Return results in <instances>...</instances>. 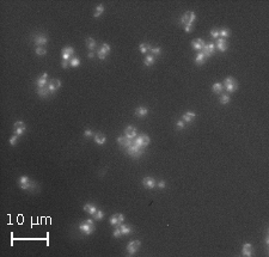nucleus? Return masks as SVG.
Masks as SVG:
<instances>
[{"label":"nucleus","instance_id":"a878e982","mask_svg":"<svg viewBox=\"0 0 269 257\" xmlns=\"http://www.w3.org/2000/svg\"><path fill=\"white\" fill-rule=\"evenodd\" d=\"M206 60H207V57L205 56V54L203 53H198V55L195 57V62L198 63V65H203L205 62H206Z\"/></svg>","mask_w":269,"mask_h":257},{"label":"nucleus","instance_id":"c9c22d12","mask_svg":"<svg viewBox=\"0 0 269 257\" xmlns=\"http://www.w3.org/2000/svg\"><path fill=\"white\" fill-rule=\"evenodd\" d=\"M96 55H97V56H98V59H100V60H104L105 57L108 56V54H107V53H105L104 50H102L100 48H99L98 50H97V53H96Z\"/></svg>","mask_w":269,"mask_h":257},{"label":"nucleus","instance_id":"f704fd0d","mask_svg":"<svg viewBox=\"0 0 269 257\" xmlns=\"http://www.w3.org/2000/svg\"><path fill=\"white\" fill-rule=\"evenodd\" d=\"M80 65V59H78V57H72L71 60H70V66L72 67H78Z\"/></svg>","mask_w":269,"mask_h":257},{"label":"nucleus","instance_id":"72a5a7b5","mask_svg":"<svg viewBox=\"0 0 269 257\" xmlns=\"http://www.w3.org/2000/svg\"><path fill=\"white\" fill-rule=\"evenodd\" d=\"M150 52L152 53V55H153V56H158V55H160V54H162V48H160V47H152Z\"/></svg>","mask_w":269,"mask_h":257},{"label":"nucleus","instance_id":"a19ab883","mask_svg":"<svg viewBox=\"0 0 269 257\" xmlns=\"http://www.w3.org/2000/svg\"><path fill=\"white\" fill-rule=\"evenodd\" d=\"M17 141H18V135H12L11 138H10V145L11 146H16L17 145Z\"/></svg>","mask_w":269,"mask_h":257},{"label":"nucleus","instance_id":"4468645a","mask_svg":"<svg viewBox=\"0 0 269 257\" xmlns=\"http://www.w3.org/2000/svg\"><path fill=\"white\" fill-rule=\"evenodd\" d=\"M242 255L246 257H250L254 255V249H253V245L250 243H245L242 248Z\"/></svg>","mask_w":269,"mask_h":257},{"label":"nucleus","instance_id":"0eeeda50","mask_svg":"<svg viewBox=\"0 0 269 257\" xmlns=\"http://www.w3.org/2000/svg\"><path fill=\"white\" fill-rule=\"evenodd\" d=\"M134 143H136L139 147H142L145 148L146 146H148L150 143H151V139L148 135H145V134H141V135H138L135 139H134Z\"/></svg>","mask_w":269,"mask_h":257},{"label":"nucleus","instance_id":"79ce46f5","mask_svg":"<svg viewBox=\"0 0 269 257\" xmlns=\"http://www.w3.org/2000/svg\"><path fill=\"white\" fill-rule=\"evenodd\" d=\"M211 36H212V37H214V38H219V37H220L219 30H216V29H213L212 31H211Z\"/></svg>","mask_w":269,"mask_h":257},{"label":"nucleus","instance_id":"37998d69","mask_svg":"<svg viewBox=\"0 0 269 257\" xmlns=\"http://www.w3.org/2000/svg\"><path fill=\"white\" fill-rule=\"evenodd\" d=\"M84 136L85 138H92V136H95V134H93V132L91 129H86L84 132Z\"/></svg>","mask_w":269,"mask_h":257},{"label":"nucleus","instance_id":"cd10ccee","mask_svg":"<svg viewBox=\"0 0 269 257\" xmlns=\"http://www.w3.org/2000/svg\"><path fill=\"white\" fill-rule=\"evenodd\" d=\"M120 229H121V233H122V236L123 234H126V236H128V234H130L132 233V227L129 226V225H123V224H121L120 225Z\"/></svg>","mask_w":269,"mask_h":257},{"label":"nucleus","instance_id":"9b49d317","mask_svg":"<svg viewBox=\"0 0 269 257\" xmlns=\"http://www.w3.org/2000/svg\"><path fill=\"white\" fill-rule=\"evenodd\" d=\"M125 136L128 138V139H135L138 136V132H136V128L133 127V126H128L125 129Z\"/></svg>","mask_w":269,"mask_h":257},{"label":"nucleus","instance_id":"6ab92c4d","mask_svg":"<svg viewBox=\"0 0 269 257\" xmlns=\"http://www.w3.org/2000/svg\"><path fill=\"white\" fill-rule=\"evenodd\" d=\"M83 209H84V212H86V213H89L90 215H93L97 213V207L95 206V205H92V203H86L85 206L83 207Z\"/></svg>","mask_w":269,"mask_h":257},{"label":"nucleus","instance_id":"09e8293b","mask_svg":"<svg viewBox=\"0 0 269 257\" xmlns=\"http://www.w3.org/2000/svg\"><path fill=\"white\" fill-rule=\"evenodd\" d=\"M184 30H185V32H190V31L193 30V25H187V27L184 28Z\"/></svg>","mask_w":269,"mask_h":257},{"label":"nucleus","instance_id":"ddd939ff","mask_svg":"<svg viewBox=\"0 0 269 257\" xmlns=\"http://www.w3.org/2000/svg\"><path fill=\"white\" fill-rule=\"evenodd\" d=\"M49 91H50V93L53 95V93H55L57 90L61 87V81L59 80V79H52L50 81H49Z\"/></svg>","mask_w":269,"mask_h":257},{"label":"nucleus","instance_id":"6e6552de","mask_svg":"<svg viewBox=\"0 0 269 257\" xmlns=\"http://www.w3.org/2000/svg\"><path fill=\"white\" fill-rule=\"evenodd\" d=\"M25 129H27V126H25V123L23 122V121H17V122H14L13 125V132L16 135H23L24 133H25Z\"/></svg>","mask_w":269,"mask_h":257},{"label":"nucleus","instance_id":"5701e85b","mask_svg":"<svg viewBox=\"0 0 269 257\" xmlns=\"http://www.w3.org/2000/svg\"><path fill=\"white\" fill-rule=\"evenodd\" d=\"M154 62H156V56H153L152 54H147L146 57H145V60H144V65L147 66V67L154 65Z\"/></svg>","mask_w":269,"mask_h":257},{"label":"nucleus","instance_id":"9d476101","mask_svg":"<svg viewBox=\"0 0 269 257\" xmlns=\"http://www.w3.org/2000/svg\"><path fill=\"white\" fill-rule=\"evenodd\" d=\"M61 53H62V60L70 61V60L72 59V55L74 54V48H73V47H71V45L65 47V48L61 50Z\"/></svg>","mask_w":269,"mask_h":257},{"label":"nucleus","instance_id":"f03ea898","mask_svg":"<svg viewBox=\"0 0 269 257\" xmlns=\"http://www.w3.org/2000/svg\"><path fill=\"white\" fill-rule=\"evenodd\" d=\"M127 153L130 157L139 158V157H141V154L144 153V148H142V147H139L136 143H134V139H133L132 143L127 147Z\"/></svg>","mask_w":269,"mask_h":257},{"label":"nucleus","instance_id":"ea45409f","mask_svg":"<svg viewBox=\"0 0 269 257\" xmlns=\"http://www.w3.org/2000/svg\"><path fill=\"white\" fill-rule=\"evenodd\" d=\"M100 49H102V50H104L107 54H109L111 48H110V45H109L108 43H103V44H102V47H100Z\"/></svg>","mask_w":269,"mask_h":257},{"label":"nucleus","instance_id":"58836bf2","mask_svg":"<svg viewBox=\"0 0 269 257\" xmlns=\"http://www.w3.org/2000/svg\"><path fill=\"white\" fill-rule=\"evenodd\" d=\"M113 236L115 238H120L121 236H122V233H121V229H120V226H116V229L114 230L113 232Z\"/></svg>","mask_w":269,"mask_h":257},{"label":"nucleus","instance_id":"2eb2a0df","mask_svg":"<svg viewBox=\"0 0 269 257\" xmlns=\"http://www.w3.org/2000/svg\"><path fill=\"white\" fill-rule=\"evenodd\" d=\"M227 47H228V44H227L226 40H224V38H221V37L216 38V42H215V48H218L220 52H226Z\"/></svg>","mask_w":269,"mask_h":257},{"label":"nucleus","instance_id":"c85d7f7f","mask_svg":"<svg viewBox=\"0 0 269 257\" xmlns=\"http://www.w3.org/2000/svg\"><path fill=\"white\" fill-rule=\"evenodd\" d=\"M103 12H104V6H103L102 4H99V5H97V7H96V10H95L93 17H95V18H98V17L102 16Z\"/></svg>","mask_w":269,"mask_h":257},{"label":"nucleus","instance_id":"a18cd8bd","mask_svg":"<svg viewBox=\"0 0 269 257\" xmlns=\"http://www.w3.org/2000/svg\"><path fill=\"white\" fill-rule=\"evenodd\" d=\"M117 220H118V224L121 225V224H123V221H125V216L123 214H121V213H117Z\"/></svg>","mask_w":269,"mask_h":257},{"label":"nucleus","instance_id":"1a4fd4ad","mask_svg":"<svg viewBox=\"0 0 269 257\" xmlns=\"http://www.w3.org/2000/svg\"><path fill=\"white\" fill-rule=\"evenodd\" d=\"M214 50H215V44L214 43H206V45L203 47L201 53H203L205 56L208 59V57H211L214 54Z\"/></svg>","mask_w":269,"mask_h":257},{"label":"nucleus","instance_id":"4be33fe9","mask_svg":"<svg viewBox=\"0 0 269 257\" xmlns=\"http://www.w3.org/2000/svg\"><path fill=\"white\" fill-rule=\"evenodd\" d=\"M135 116L136 117H145L146 115L148 114V109L146 108V107H138L136 109H135Z\"/></svg>","mask_w":269,"mask_h":257},{"label":"nucleus","instance_id":"8fccbe9b","mask_svg":"<svg viewBox=\"0 0 269 257\" xmlns=\"http://www.w3.org/2000/svg\"><path fill=\"white\" fill-rule=\"evenodd\" d=\"M87 56H89V59H93V57H95V52H90V53L87 54Z\"/></svg>","mask_w":269,"mask_h":257},{"label":"nucleus","instance_id":"f3484780","mask_svg":"<svg viewBox=\"0 0 269 257\" xmlns=\"http://www.w3.org/2000/svg\"><path fill=\"white\" fill-rule=\"evenodd\" d=\"M142 184H144V186H145L146 189H153V188L157 186L156 181H154L152 177H145V178L142 179Z\"/></svg>","mask_w":269,"mask_h":257},{"label":"nucleus","instance_id":"2f4dec72","mask_svg":"<svg viewBox=\"0 0 269 257\" xmlns=\"http://www.w3.org/2000/svg\"><path fill=\"white\" fill-rule=\"evenodd\" d=\"M219 34H220V37L224 38V40L231 36V31H230L228 29H221V30H219Z\"/></svg>","mask_w":269,"mask_h":257},{"label":"nucleus","instance_id":"473e14b6","mask_svg":"<svg viewBox=\"0 0 269 257\" xmlns=\"http://www.w3.org/2000/svg\"><path fill=\"white\" fill-rule=\"evenodd\" d=\"M36 55L37 56H44L47 54V49L44 47H36V50H35Z\"/></svg>","mask_w":269,"mask_h":257},{"label":"nucleus","instance_id":"e433bc0d","mask_svg":"<svg viewBox=\"0 0 269 257\" xmlns=\"http://www.w3.org/2000/svg\"><path fill=\"white\" fill-rule=\"evenodd\" d=\"M110 225L111 226H120V224H118V220H117V215L114 214L111 218H110Z\"/></svg>","mask_w":269,"mask_h":257},{"label":"nucleus","instance_id":"c756f323","mask_svg":"<svg viewBox=\"0 0 269 257\" xmlns=\"http://www.w3.org/2000/svg\"><path fill=\"white\" fill-rule=\"evenodd\" d=\"M220 104H223V105H225V104H228L230 103V95L228 93H221V96H220Z\"/></svg>","mask_w":269,"mask_h":257},{"label":"nucleus","instance_id":"393cba45","mask_svg":"<svg viewBox=\"0 0 269 257\" xmlns=\"http://www.w3.org/2000/svg\"><path fill=\"white\" fill-rule=\"evenodd\" d=\"M95 143H97V145H104L105 141H107V138H105V135L104 134H102V133H97V134H95Z\"/></svg>","mask_w":269,"mask_h":257},{"label":"nucleus","instance_id":"a211bd4d","mask_svg":"<svg viewBox=\"0 0 269 257\" xmlns=\"http://www.w3.org/2000/svg\"><path fill=\"white\" fill-rule=\"evenodd\" d=\"M34 42L35 44L37 45V47H42V45H45L47 43H48V38H47V36H44V35H37V36H35V38H34Z\"/></svg>","mask_w":269,"mask_h":257},{"label":"nucleus","instance_id":"b1692460","mask_svg":"<svg viewBox=\"0 0 269 257\" xmlns=\"http://www.w3.org/2000/svg\"><path fill=\"white\" fill-rule=\"evenodd\" d=\"M86 45L90 52H95V49L97 48V42L92 37H89V38H86Z\"/></svg>","mask_w":269,"mask_h":257},{"label":"nucleus","instance_id":"412c9836","mask_svg":"<svg viewBox=\"0 0 269 257\" xmlns=\"http://www.w3.org/2000/svg\"><path fill=\"white\" fill-rule=\"evenodd\" d=\"M37 95L40 96V97H42V98H45V97H48L49 95H52L50 93V91H49V86H44V87H41V89H37Z\"/></svg>","mask_w":269,"mask_h":257},{"label":"nucleus","instance_id":"20e7f679","mask_svg":"<svg viewBox=\"0 0 269 257\" xmlns=\"http://www.w3.org/2000/svg\"><path fill=\"white\" fill-rule=\"evenodd\" d=\"M18 184L20 186V189H23V190H31L34 186H36V183L32 182L28 176H20L18 179Z\"/></svg>","mask_w":269,"mask_h":257},{"label":"nucleus","instance_id":"bb28decb","mask_svg":"<svg viewBox=\"0 0 269 257\" xmlns=\"http://www.w3.org/2000/svg\"><path fill=\"white\" fill-rule=\"evenodd\" d=\"M223 90H224V86H223L221 83H214V84H213L212 91L214 93H221Z\"/></svg>","mask_w":269,"mask_h":257},{"label":"nucleus","instance_id":"49530a36","mask_svg":"<svg viewBox=\"0 0 269 257\" xmlns=\"http://www.w3.org/2000/svg\"><path fill=\"white\" fill-rule=\"evenodd\" d=\"M157 186H158L159 189H164V188L166 186V182H165V181H159V182L157 183Z\"/></svg>","mask_w":269,"mask_h":257},{"label":"nucleus","instance_id":"c03bdc74","mask_svg":"<svg viewBox=\"0 0 269 257\" xmlns=\"http://www.w3.org/2000/svg\"><path fill=\"white\" fill-rule=\"evenodd\" d=\"M176 126H177V128L183 129L184 127H185V122H184V121H182V120H178V121L176 122Z\"/></svg>","mask_w":269,"mask_h":257},{"label":"nucleus","instance_id":"dca6fc26","mask_svg":"<svg viewBox=\"0 0 269 257\" xmlns=\"http://www.w3.org/2000/svg\"><path fill=\"white\" fill-rule=\"evenodd\" d=\"M206 45V43L205 41L202 40V38H196V40H194L193 42H191V47L196 50V52H202V49H203V47Z\"/></svg>","mask_w":269,"mask_h":257},{"label":"nucleus","instance_id":"f8f14e48","mask_svg":"<svg viewBox=\"0 0 269 257\" xmlns=\"http://www.w3.org/2000/svg\"><path fill=\"white\" fill-rule=\"evenodd\" d=\"M49 84V80H48V73H43L42 75L36 80V86L37 89H41V87H44Z\"/></svg>","mask_w":269,"mask_h":257},{"label":"nucleus","instance_id":"7c9ffc66","mask_svg":"<svg viewBox=\"0 0 269 257\" xmlns=\"http://www.w3.org/2000/svg\"><path fill=\"white\" fill-rule=\"evenodd\" d=\"M151 45L148 44V43H141L140 45H139V49H140V52H141L142 54H145V53H147V52H150L151 50Z\"/></svg>","mask_w":269,"mask_h":257},{"label":"nucleus","instance_id":"de8ad7c7","mask_svg":"<svg viewBox=\"0 0 269 257\" xmlns=\"http://www.w3.org/2000/svg\"><path fill=\"white\" fill-rule=\"evenodd\" d=\"M68 65H70V61L62 60V62H61V66H62V68H67V67H68Z\"/></svg>","mask_w":269,"mask_h":257},{"label":"nucleus","instance_id":"423d86ee","mask_svg":"<svg viewBox=\"0 0 269 257\" xmlns=\"http://www.w3.org/2000/svg\"><path fill=\"white\" fill-rule=\"evenodd\" d=\"M140 245H141V242H140V241H130V242L128 243L127 248H126L128 255L132 256V255L136 254L138 250L140 249Z\"/></svg>","mask_w":269,"mask_h":257},{"label":"nucleus","instance_id":"4c0bfd02","mask_svg":"<svg viewBox=\"0 0 269 257\" xmlns=\"http://www.w3.org/2000/svg\"><path fill=\"white\" fill-rule=\"evenodd\" d=\"M103 218H104V212L100 211V209H98L97 213L93 215V219H96V220H102Z\"/></svg>","mask_w":269,"mask_h":257},{"label":"nucleus","instance_id":"f257e3e1","mask_svg":"<svg viewBox=\"0 0 269 257\" xmlns=\"http://www.w3.org/2000/svg\"><path fill=\"white\" fill-rule=\"evenodd\" d=\"M79 230L86 234V236H90V234H92L93 232H95V223H93V220L92 219H86L85 221H83L82 224H79Z\"/></svg>","mask_w":269,"mask_h":257},{"label":"nucleus","instance_id":"aec40b11","mask_svg":"<svg viewBox=\"0 0 269 257\" xmlns=\"http://www.w3.org/2000/svg\"><path fill=\"white\" fill-rule=\"evenodd\" d=\"M196 117V114L193 113V111H187L185 114H183L182 116V121H184L185 123H190L194 121V118Z\"/></svg>","mask_w":269,"mask_h":257},{"label":"nucleus","instance_id":"7ed1b4c3","mask_svg":"<svg viewBox=\"0 0 269 257\" xmlns=\"http://www.w3.org/2000/svg\"><path fill=\"white\" fill-rule=\"evenodd\" d=\"M223 86L225 87V90H226L228 93H233V92L237 91V89H238V83H237V80H236L234 78L227 77L226 79L224 80Z\"/></svg>","mask_w":269,"mask_h":257},{"label":"nucleus","instance_id":"39448f33","mask_svg":"<svg viewBox=\"0 0 269 257\" xmlns=\"http://www.w3.org/2000/svg\"><path fill=\"white\" fill-rule=\"evenodd\" d=\"M195 19H196V14L194 13L193 11H187V12L182 16V18H181V23L183 24L184 27H187V25H193V23L195 22Z\"/></svg>","mask_w":269,"mask_h":257}]
</instances>
